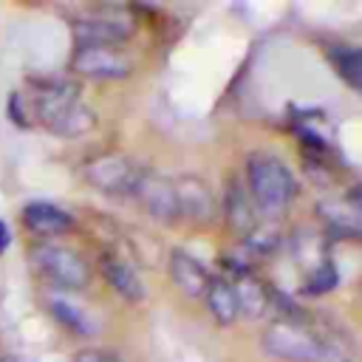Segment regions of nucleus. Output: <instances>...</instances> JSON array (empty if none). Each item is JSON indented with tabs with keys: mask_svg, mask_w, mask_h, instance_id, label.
Returning <instances> with one entry per match:
<instances>
[{
	"mask_svg": "<svg viewBox=\"0 0 362 362\" xmlns=\"http://www.w3.org/2000/svg\"><path fill=\"white\" fill-rule=\"evenodd\" d=\"M34 110H37V119L62 139H76L88 133L96 122L93 110L79 99L76 88L62 79H51L37 90Z\"/></svg>",
	"mask_w": 362,
	"mask_h": 362,
	"instance_id": "obj_1",
	"label": "nucleus"
},
{
	"mask_svg": "<svg viewBox=\"0 0 362 362\" xmlns=\"http://www.w3.org/2000/svg\"><path fill=\"white\" fill-rule=\"evenodd\" d=\"M246 189L260 215H283L294 198V175L291 170L272 153H252L246 158Z\"/></svg>",
	"mask_w": 362,
	"mask_h": 362,
	"instance_id": "obj_2",
	"label": "nucleus"
},
{
	"mask_svg": "<svg viewBox=\"0 0 362 362\" xmlns=\"http://www.w3.org/2000/svg\"><path fill=\"white\" fill-rule=\"evenodd\" d=\"M31 266L57 288L65 291H79L90 283V266L88 260L71 249V246H59V243H40L31 252Z\"/></svg>",
	"mask_w": 362,
	"mask_h": 362,
	"instance_id": "obj_3",
	"label": "nucleus"
},
{
	"mask_svg": "<svg viewBox=\"0 0 362 362\" xmlns=\"http://www.w3.org/2000/svg\"><path fill=\"white\" fill-rule=\"evenodd\" d=\"M263 348H266V354H272L277 359H286V362H311L328 345H322L320 337L314 331H308L303 322L274 320L263 331Z\"/></svg>",
	"mask_w": 362,
	"mask_h": 362,
	"instance_id": "obj_4",
	"label": "nucleus"
},
{
	"mask_svg": "<svg viewBox=\"0 0 362 362\" xmlns=\"http://www.w3.org/2000/svg\"><path fill=\"white\" fill-rule=\"evenodd\" d=\"M139 173L141 167L122 153H105L85 164V181L93 189L105 195H116V198H133Z\"/></svg>",
	"mask_w": 362,
	"mask_h": 362,
	"instance_id": "obj_5",
	"label": "nucleus"
},
{
	"mask_svg": "<svg viewBox=\"0 0 362 362\" xmlns=\"http://www.w3.org/2000/svg\"><path fill=\"white\" fill-rule=\"evenodd\" d=\"M71 68L90 79H124L133 71V59L122 48L76 45L71 54Z\"/></svg>",
	"mask_w": 362,
	"mask_h": 362,
	"instance_id": "obj_6",
	"label": "nucleus"
},
{
	"mask_svg": "<svg viewBox=\"0 0 362 362\" xmlns=\"http://www.w3.org/2000/svg\"><path fill=\"white\" fill-rule=\"evenodd\" d=\"M133 198L139 201V206L161 221V223H173L178 221V198H175V181L153 173V170H144L139 173V181H136V189H133Z\"/></svg>",
	"mask_w": 362,
	"mask_h": 362,
	"instance_id": "obj_7",
	"label": "nucleus"
},
{
	"mask_svg": "<svg viewBox=\"0 0 362 362\" xmlns=\"http://www.w3.org/2000/svg\"><path fill=\"white\" fill-rule=\"evenodd\" d=\"M71 34L76 45H107L119 48L133 34V23L122 14H90L71 23Z\"/></svg>",
	"mask_w": 362,
	"mask_h": 362,
	"instance_id": "obj_8",
	"label": "nucleus"
},
{
	"mask_svg": "<svg viewBox=\"0 0 362 362\" xmlns=\"http://www.w3.org/2000/svg\"><path fill=\"white\" fill-rule=\"evenodd\" d=\"M175 198H178V215L192 223H209L215 218V198L209 187L195 175H181L175 181Z\"/></svg>",
	"mask_w": 362,
	"mask_h": 362,
	"instance_id": "obj_9",
	"label": "nucleus"
},
{
	"mask_svg": "<svg viewBox=\"0 0 362 362\" xmlns=\"http://www.w3.org/2000/svg\"><path fill=\"white\" fill-rule=\"evenodd\" d=\"M167 272H170V280L175 283V288L184 291L187 297H204L209 283H212L209 269L198 257H192L187 249H173L170 252Z\"/></svg>",
	"mask_w": 362,
	"mask_h": 362,
	"instance_id": "obj_10",
	"label": "nucleus"
},
{
	"mask_svg": "<svg viewBox=\"0 0 362 362\" xmlns=\"http://www.w3.org/2000/svg\"><path fill=\"white\" fill-rule=\"evenodd\" d=\"M99 272H102V277L107 280V286H110L122 300H127V303H141V300L147 297V286H144L139 269H136L130 260H124V257H119V255H102Z\"/></svg>",
	"mask_w": 362,
	"mask_h": 362,
	"instance_id": "obj_11",
	"label": "nucleus"
},
{
	"mask_svg": "<svg viewBox=\"0 0 362 362\" xmlns=\"http://www.w3.org/2000/svg\"><path fill=\"white\" fill-rule=\"evenodd\" d=\"M23 221H25V226L31 232L45 235V238L62 235V232H68L74 226V215L65 212V209H59L57 204H48V201H31V204H25Z\"/></svg>",
	"mask_w": 362,
	"mask_h": 362,
	"instance_id": "obj_12",
	"label": "nucleus"
},
{
	"mask_svg": "<svg viewBox=\"0 0 362 362\" xmlns=\"http://www.w3.org/2000/svg\"><path fill=\"white\" fill-rule=\"evenodd\" d=\"M48 311H51V317H54L62 328H68V331L76 334V337H93V334L99 331L93 314H90L85 305H79L76 300H71L68 294H54V297H48Z\"/></svg>",
	"mask_w": 362,
	"mask_h": 362,
	"instance_id": "obj_13",
	"label": "nucleus"
},
{
	"mask_svg": "<svg viewBox=\"0 0 362 362\" xmlns=\"http://www.w3.org/2000/svg\"><path fill=\"white\" fill-rule=\"evenodd\" d=\"M223 215L226 223L238 235H255V204L249 198V189L240 181H232L223 195Z\"/></svg>",
	"mask_w": 362,
	"mask_h": 362,
	"instance_id": "obj_14",
	"label": "nucleus"
},
{
	"mask_svg": "<svg viewBox=\"0 0 362 362\" xmlns=\"http://www.w3.org/2000/svg\"><path fill=\"white\" fill-rule=\"evenodd\" d=\"M204 300H206L209 314H212L221 325H232V322L240 317V311H238V294H235L232 280L212 277V283H209V288H206Z\"/></svg>",
	"mask_w": 362,
	"mask_h": 362,
	"instance_id": "obj_15",
	"label": "nucleus"
},
{
	"mask_svg": "<svg viewBox=\"0 0 362 362\" xmlns=\"http://www.w3.org/2000/svg\"><path fill=\"white\" fill-rule=\"evenodd\" d=\"M328 62L334 65L337 76L356 93H362V45H331Z\"/></svg>",
	"mask_w": 362,
	"mask_h": 362,
	"instance_id": "obj_16",
	"label": "nucleus"
},
{
	"mask_svg": "<svg viewBox=\"0 0 362 362\" xmlns=\"http://www.w3.org/2000/svg\"><path fill=\"white\" fill-rule=\"evenodd\" d=\"M232 286H235V294H238V311H240V317L257 320V317L266 314V308H269V291H266V286L257 277L240 274Z\"/></svg>",
	"mask_w": 362,
	"mask_h": 362,
	"instance_id": "obj_17",
	"label": "nucleus"
},
{
	"mask_svg": "<svg viewBox=\"0 0 362 362\" xmlns=\"http://www.w3.org/2000/svg\"><path fill=\"white\" fill-rule=\"evenodd\" d=\"M320 212H322V218H325L328 226L342 229L345 235L362 229V201L356 195H348L345 201H331V204L325 201L320 206Z\"/></svg>",
	"mask_w": 362,
	"mask_h": 362,
	"instance_id": "obj_18",
	"label": "nucleus"
},
{
	"mask_svg": "<svg viewBox=\"0 0 362 362\" xmlns=\"http://www.w3.org/2000/svg\"><path fill=\"white\" fill-rule=\"evenodd\" d=\"M74 362H122V359L105 348H82L74 354Z\"/></svg>",
	"mask_w": 362,
	"mask_h": 362,
	"instance_id": "obj_19",
	"label": "nucleus"
},
{
	"mask_svg": "<svg viewBox=\"0 0 362 362\" xmlns=\"http://www.w3.org/2000/svg\"><path fill=\"white\" fill-rule=\"evenodd\" d=\"M311 362H348V359H345L342 354H337L334 348H325V351H322L317 359H311Z\"/></svg>",
	"mask_w": 362,
	"mask_h": 362,
	"instance_id": "obj_20",
	"label": "nucleus"
},
{
	"mask_svg": "<svg viewBox=\"0 0 362 362\" xmlns=\"http://www.w3.org/2000/svg\"><path fill=\"white\" fill-rule=\"evenodd\" d=\"M8 243H11V229L6 226V221H0V255L8 249Z\"/></svg>",
	"mask_w": 362,
	"mask_h": 362,
	"instance_id": "obj_21",
	"label": "nucleus"
},
{
	"mask_svg": "<svg viewBox=\"0 0 362 362\" xmlns=\"http://www.w3.org/2000/svg\"><path fill=\"white\" fill-rule=\"evenodd\" d=\"M0 362H20L17 356H0Z\"/></svg>",
	"mask_w": 362,
	"mask_h": 362,
	"instance_id": "obj_22",
	"label": "nucleus"
}]
</instances>
